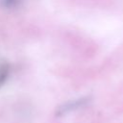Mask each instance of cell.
Here are the masks:
<instances>
[{
    "label": "cell",
    "mask_w": 123,
    "mask_h": 123,
    "mask_svg": "<svg viewBox=\"0 0 123 123\" xmlns=\"http://www.w3.org/2000/svg\"><path fill=\"white\" fill-rule=\"evenodd\" d=\"M89 101H90L89 97H82V98H79V99H76V100L66 102V103L61 105L58 108V110L56 111V114L58 116L64 115V114H66V113H68L72 111L78 110L79 108H82V107L86 106Z\"/></svg>",
    "instance_id": "6da1fadb"
},
{
    "label": "cell",
    "mask_w": 123,
    "mask_h": 123,
    "mask_svg": "<svg viewBox=\"0 0 123 123\" xmlns=\"http://www.w3.org/2000/svg\"><path fill=\"white\" fill-rule=\"evenodd\" d=\"M9 66L7 64H2L0 65V86L6 82V80L8 79L9 76Z\"/></svg>",
    "instance_id": "7a4b0ae2"
},
{
    "label": "cell",
    "mask_w": 123,
    "mask_h": 123,
    "mask_svg": "<svg viewBox=\"0 0 123 123\" xmlns=\"http://www.w3.org/2000/svg\"><path fill=\"white\" fill-rule=\"evenodd\" d=\"M1 2V5L5 8H13L15 7L18 3H19V0H0Z\"/></svg>",
    "instance_id": "3957f363"
}]
</instances>
